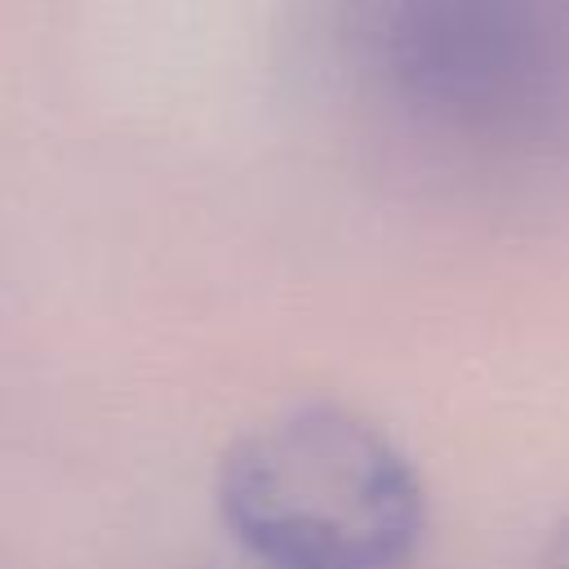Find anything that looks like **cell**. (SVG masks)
Returning <instances> with one entry per match:
<instances>
[{"mask_svg": "<svg viewBox=\"0 0 569 569\" xmlns=\"http://www.w3.org/2000/svg\"><path fill=\"white\" fill-rule=\"evenodd\" d=\"M218 507L262 569H405L427 533L413 462L342 405L280 409L244 431L222 458Z\"/></svg>", "mask_w": 569, "mask_h": 569, "instance_id": "6da1fadb", "label": "cell"}, {"mask_svg": "<svg viewBox=\"0 0 569 569\" xmlns=\"http://www.w3.org/2000/svg\"><path fill=\"white\" fill-rule=\"evenodd\" d=\"M551 569H569V533L560 538V551H556V560H551Z\"/></svg>", "mask_w": 569, "mask_h": 569, "instance_id": "7a4b0ae2", "label": "cell"}]
</instances>
